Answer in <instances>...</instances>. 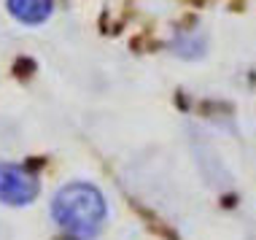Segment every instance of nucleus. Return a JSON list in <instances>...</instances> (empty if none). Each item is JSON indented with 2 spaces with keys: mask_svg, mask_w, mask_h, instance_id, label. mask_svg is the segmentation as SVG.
Returning a JSON list of instances; mask_svg holds the SVG:
<instances>
[{
  "mask_svg": "<svg viewBox=\"0 0 256 240\" xmlns=\"http://www.w3.org/2000/svg\"><path fill=\"white\" fill-rule=\"evenodd\" d=\"M108 216L106 197L92 184H65L52 200V218L57 230L70 240H92L100 235Z\"/></svg>",
  "mask_w": 256,
  "mask_h": 240,
  "instance_id": "1",
  "label": "nucleus"
},
{
  "mask_svg": "<svg viewBox=\"0 0 256 240\" xmlns=\"http://www.w3.org/2000/svg\"><path fill=\"white\" fill-rule=\"evenodd\" d=\"M38 178L22 164L0 162V202L22 208L38 197Z\"/></svg>",
  "mask_w": 256,
  "mask_h": 240,
  "instance_id": "2",
  "label": "nucleus"
},
{
  "mask_svg": "<svg viewBox=\"0 0 256 240\" xmlns=\"http://www.w3.org/2000/svg\"><path fill=\"white\" fill-rule=\"evenodd\" d=\"M6 3L14 19L24 24H40L44 19H49L54 0H6Z\"/></svg>",
  "mask_w": 256,
  "mask_h": 240,
  "instance_id": "3",
  "label": "nucleus"
},
{
  "mask_svg": "<svg viewBox=\"0 0 256 240\" xmlns=\"http://www.w3.org/2000/svg\"><path fill=\"white\" fill-rule=\"evenodd\" d=\"M0 240H3V235H0Z\"/></svg>",
  "mask_w": 256,
  "mask_h": 240,
  "instance_id": "4",
  "label": "nucleus"
}]
</instances>
